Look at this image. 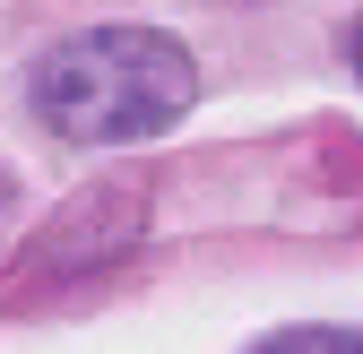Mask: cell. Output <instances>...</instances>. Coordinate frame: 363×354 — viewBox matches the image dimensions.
<instances>
[{
	"instance_id": "obj_1",
	"label": "cell",
	"mask_w": 363,
	"mask_h": 354,
	"mask_svg": "<svg viewBox=\"0 0 363 354\" xmlns=\"http://www.w3.org/2000/svg\"><path fill=\"white\" fill-rule=\"evenodd\" d=\"M199 61L164 26H78L43 43L35 61V113L69 147H139L191 113Z\"/></svg>"
},
{
	"instance_id": "obj_2",
	"label": "cell",
	"mask_w": 363,
	"mask_h": 354,
	"mask_svg": "<svg viewBox=\"0 0 363 354\" xmlns=\"http://www.w3.org/2000/svg\"><path fill=\"white\" fill-rule=\"evenodd\" d=\"M251 354H363V329H277Z\"/></svg>"
},
{
	"instance_id": "obj_3",
	"label": "cell",
	"mask_w": 363,
	"mask_h": 354,
	"mask_svg": "<svg viewBox=\"0 0 363 354\" xmlns=\"http://www.w3.org/2000/svg\"><path fill=\"white\" fill-rule=\"evenodd\" d=\"M354 69H363V26H354Z\"/></svg>"
},
{
	"instance_id": "obj_4",
	"label": "cell",
	"mask_w": 363,
	"mask_h": 354,
	"mask_svg": "<svg viewBox=\"0 0 363 354\" xmlns=\"http://www.w3.org/2000/svg\"><path fill=\"white\" fill-rule=\"evenodd\" d=\"M0 207H9V173H0Z\"/></svg>"
}]
</instances>
